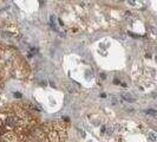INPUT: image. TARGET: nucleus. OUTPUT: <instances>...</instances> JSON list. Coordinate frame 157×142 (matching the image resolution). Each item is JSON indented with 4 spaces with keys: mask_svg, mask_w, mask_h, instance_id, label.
Listing matches in <instances>:
<instances>
[{
    "mask_svg": "<svg viewBox=\"0 0 157 142\" xmlns=\"http://www.w3.org/2000/svg\"><path fill=\"white\" fill-rule=\"evenodd\" d=\"M17 122H18V117H17L16 115H8L6 121L4 122V128L7 132H13L14 128L17 127Z\"/></svg>",
    "mask_w": 157,
    "mask_h": 142,
    "instance_id": "obj_1",
    "label": "nucleus"
},
{
    "mask_svg": "<svg viewBox=\"0 0 157 142\" xmlns=\"http://www.w3.org/2000/svg\"><path fill=\"white\" fill-rule=\"evenodd\" d=\"M52 129L55 130V132H67V129H69V123H66V122H64L63 120H60V121H55V122H52Z\"/></svg>",
    "mask_w": 157,
    "mask_h": 142,
    "instance_id": "obj_2",
    "label": "nucleus"
},
{
    "mask_svg": "<svg viewBox=\"0 0 157 142\" xmlns=\"http://www.w3.org/2000/svg\"><path fill=\"white\" fill-rule=\"evenodd\" d=\"M1 139L5 142H19V137L14 132H6V134L2 135Z\"/></svg>",
    "mask_w": 157,
    "mask_h": 142,
    "instance_id": "obj_3",
    "label": "nucleus"
},
{
    "mask_svg": "<svg viewBox=\"0 0 157 142\" xmlns=\"http://www.w3.org/2000/svg\"><path fill=\"white\" fill-rule=\"evenodd\" d=\"M38 128H39L41 132H44L45 134L50 133L51 130H53V129H52V122H45V123H41L40 126H38Z\"/></svg>",
    "mask_w": 157,
    "mask_h": 142,
    "instance_id": "obj_4",
    "label": "nucleus"
},
{
    "mask_svg": "<svg viewBox=\"0 0 157 142\" xmlns=\"http://www.w3.org/2000/svg\"><path fill=\"white\" fill-rule=\"evenodd\" d=\"M47 140H48V142H59L58 133L55 130H51L50 133H47Z\"/></svg>",
    "mask_w": 157,
    "mask_h": 142,
    "instance_id": "obj_5",
    "label": "nucleus"
},
{
    "mask_svg": "<svg viewBox=\"0 0 157 142\" xmlns=\"http://www.w3.org/2000/svg\"><path fill=\"white\" fill-rule=\"evenodd\" d=\"M6 31L8 33H12V34H18V30H17V27L14 25H12V24H10L6 26Z\"/></svg>",
    "mask_w": 157,
    "mask_h": 142,
    "instance_id": "obj_6",
    "label": "nucleus"
},
{
    "mask_svg": "<svg viewBox=\"0 0 157 142\" xmlns=\"http://www.w3.org/2000/svg\"><path fill=\"white\" fill-rule=\"evenodd\" d=\"M59 142H65L67 140V132H58Z\"/></svg>",
    "mask_w": 157,
    "mask_h": 142,
    "instance_id": "obj_7",
    "label": "nucleus"
},
{
    "mask_svg": "<svg viewBox=\"0 0 157 142\" xmlns=\"http://www.w3.org/2000/svg\"><path fill=\"white\" fill-rule=\"evenodd\" d=\"M121 96H122L123 98H125V101H129V102H134V101H135V98L130 94H126V93H122V94H121Z\"/></svg>",
    "mask_w": 157,
    "mask_h": 142,
    "instance_id": "obj_8",
    "label": "nucleus"
},
{
    "mask_svg": "<svg viewBox=\"0 0 157 142\" xmlns=\"http://www.w3.org/2000/svg\"><path fill=\"white\" fill-rule=\"evenodd\" d=\"M148 136H149V140L151 142H156L157 134L155 133V132H152V130H149V132H148Z\"/></svg>",
    "mask_w": 157,
    "mask_h": 142,
    "instance_id": "obj_9",
    "label": "nucleus"
},
{
    "mask_svg": "<svg viewBox=\"0 0 157 142\" xmlns=\"http://www.w3.org/2000/svg\"><path fill=\"white\" fill-rule=\"evenodd\" d=\"M115 130L118 132V133H124V132H126V129L124 128V126H122V124H116V126H115Z\"/></svg>",
    "mask_w": 157,
    "mask_h": 142,
    "instance_id": "obj_10",
    "label": "nucleus"
},
{
    "mask_svg": "<svg viewBox=\"0 0 157 142\" xmlns=\"http://www.w3.org/2000/svg\"><path fill=\"white\" fill-rule=\"evenodd\" d=\"M8 117V115L6 112H2V111H0V121H2V123L6 121V118Z\"/></svg>",
    "mask_w": 157,
    "mask_h": 142,
    "instance_id": "obj_11",
    "label": "nucleus"
},
{
    "mask_svg": "<svg viewBox=\"0 0 157 142\" xmlns=\"http://www.w3.org/2000/svg\"><path fill=\"white\" fill-rule=\"evenodd\" d=\"M6 132H7V130H6L5 128H4V126H2V127H0V137H1L2 135H5V134H6Z\"/></svg>",
    "mask_w": 157,
    "mask_h": 142,
    "instance_id": "obj_12",
    "label": "nucleus"
},
{
    "mask_svg": "<svg viewBox=\"0 0 157 142\" xmlns=\"http://www.w3.org/2000/svg\"><path fill=\"white\" fill-rule=\"evenodd\" d=\"M147 114H150V115H152V116H156V111H155V110H151V109L147 110Z\"/></svg>",
    "mask_w": 157,
    "mask_h": 142,
    "instance_id": "obj_13",
    "label": "nucleus"
},
{
    "mask_svg": "<svg viewBox=\"0 0 157 142\" xmlns=\"http://www.w3.org/2000/svg\"><path fill=\"white\" fill-rule=\"evenodd\" d=\"M14 96H16V97H18V98H21V95L19 94V93H16V94H14Z\"/></svg>",
    "mask_w": 157,
    "mask_h": 142,
    "instance_id": "obj_14",
    "label": "nucleus"
},
{
    "mask_svg": "<svg viewBox=\"0 0 157 142\" xmlns=\"http://www.w3.org/2000/svg\"><path fill=\"white\" fill-rule=\"evenodd\" d=\"M4 126V123H2V121H0V127H2Z\"/></svg>",
    "mask_w": 157,
    "mask_h": 142,
    "instance_id": "obj_15",
    "label": "nucleus"
},
{
    "mask_svg": "<svg viewBox=\"0 0 157 142\" xmlns=\"http://www.w3.org/2000/svg\"><path fill=\"white\" fill-rule=\"evenodd\" d=\"M0 140H1V137H0Z\"/></svg>",
    "mask_w": 157,
    "mask_h": 142,
    "instance_id": "obj_16",
    "label": "nucleus"
}]
</instances>
